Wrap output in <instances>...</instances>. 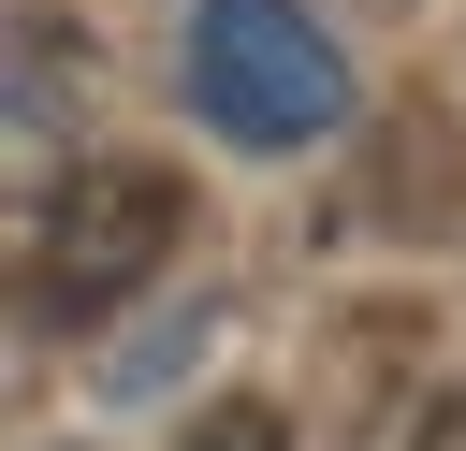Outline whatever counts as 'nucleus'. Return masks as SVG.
I'll return each instance as SVG.
<instances>
[{
    "mask_svg": "<svg viewBox=\"0 0 466 451\" xmlns=\"http://www.w3.org/2000/svg\"><path fill=\"white\" fill-rule=\"evenodd\" d=\"M175 247H189V189H175L160 160H73V175L29 204L15 306H29V335H87V320H116Z\"/></svg>",
    "mask_w": 466,
    "mask_h": 451,
    "instance_id": "1",
    "label": "nucleus"
},
{
    "mask_svg": "<svg viewBox=\"0 0 466 451\" xmlns=\"http://www.w3.org/2000/svg\"><path fill=\"white\" fill-rule=\"evenodd\" d=\"M189 102H204V131L291 160L350 116V58L306 0H189Z\"/></svg>",
    "mask_w": 466,
    "mask_h": 451,
    "instance_id": "2",
    "label": "nucleus"
},
{
    "mask_svg": "<svg viewBox=\"0 0 466 451\" xmlns=\"http://www.w3.org/2000/svg\"><path fill=\"white\" fill-rule=\"evenodd\" d=\"M175 451H291V436H277V407H248V393H233V407H204Z\"/></svg>",
    "mask_w": 466,
    "mask_h": 451,
    "instance_id": "3",
    "label": "nucleus"
},
{
    "mask_svg": "<svg viewBox=\"0 0 466 451\" xmlns=\"http://www.w3.org/2000/svg\"><path fill=\"white\" fill-rule=\"evenodd\" d=\"M408 451H466V393H437V407L408 422Z\"/></svg>",
    "mask_w": 466,
    "mask_h": 451,
    "instance_id": "4",
    "label": "nucleus"
}]
</instances>
